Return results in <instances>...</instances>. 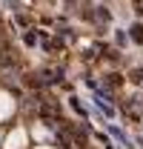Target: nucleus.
<instances>
[{
  "label": "nucleus",
  "mask_w": 143,
  "mask_h": 149,
  "mask_svg": "<svg viewBox=\"0 0 143 149\" xmlns=\"http://www.w3.org/2000/svg\"><path fill=\"white\" fill-rule=\"evenodd\" d=\"M109 83L112 86H120V74H109Z\"/></svg>",
  "instance_id": "obj_2"
},
{
  "label": "nucleus",
  "mask_w": 143,
  "mask_h": 149,
  "mask_svg": "<svg viewBox=\"0 0 143 149\" xmlns=\"http://www.w3.org/2000/svg\"><path fill=\"white\" fill-rule=\"evenodd\" d=\"M132 40H135V43H143V26H140V23L132 26Z\"/></svg>",
  "instance_id": "obj_1"
},
{
  "label": "nucleus",
  "mask_w": 143,
  "mask_h": 149,
  "mask_svg": "<svg viewBox=\"0 0 143 149\" xmlns=\"http://www.w3.org/2000/svg\"><path fill=\"white\" fill-rule=\"evenodd\" d=\"M135 12H137V15H143V0H135Z\"/></svg>",
  "instance_id": "obj_3"
}]
</instances>
